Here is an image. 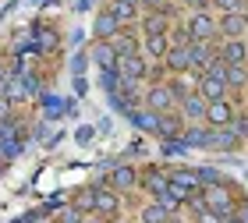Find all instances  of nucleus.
I'll use <instances>...</instances> for the list:
<instances>
[{
    "label": "nucleus",
    "instance_id": "dca6fc26",
    "mask_svg": "<svg viewBox=\"0 0 248 223\" xmlns=\"http://www.w3.org/2000/svg\"><path fill=\"white\" fill-rule=\"evenodd\" d=\"M167 220H170V213H167L160 202H153V206L142 209V223H167Z\"/></svg>",
    "mask_w": 248,
    "mask_h": 223
},
{
    "label": "nucleus",
    "instance_id": "4468645a",
    "mask_svg": "<svg viewBox=\"0 0 248 223\" xmlns=\"http://www.w3.org/2000/svg\"><path fill=\"white\" fill-rule=\"evenodd\" d=\"M117 29H121V21H117L114 15H110V11L96 18V36H99V39H110V36H117Z\"/></svg>",
    "mask_w": 248,
    "mask_h": 223
},
{
    "label": "nucleus",
    "instance_id": "a211bd4d",
    "mask_svg": "<svg viewBox=\"0 0 248 223\" xmlns=\"http://www.w3.org/2000/svg\"><path fill=\"white\" fill-rule=\"evenodd\" d=\"M145 188H149V192L160 198L167 188H170V177H167V174H149V177H145Z\"/></svg>",
    "mask_w": 248,
    "mask_h": 223
},
{
    "label": "nucleus",
    "instance_id": "1a4fd4ad",
    "mask_svg": "<svg viewBox=\"0 0 248 223\" xmlns=\"http://www.w3.org/2000/svg\"><path fill=\"white\" fill-rule=\"evenodd\" d=\"M206 99H202L199 92H188L185 99H181V114L188 117V120H206Z\"/></svg>",
    "mask_w": 248,
    "mask_h": 223
},
{
    "label": "nucleus",
    "instance_id": "9b49d317",
    "mask_svg": "<svg viewBox=\"0 0 248 223\" xmlns=\"http://www.w3.org/2000/svg\"><path fill=\"white\" fill-rule=\"evenodd\" d=\"M191 68H199V71H206L213 60H217V53H213V46L209 43H191Z\"/></svg>",
    "mask_w": 248,
    "mask_h": 223
},
{
    "label": "nucleus",
    "instance_id": "2eb2a0df",
    "mask_svg": "<svg viewBox=\"0 0 248 223\" xmlns=\"http://www.w3.org/2000/svg\"><path fill=\"white\" fill-rule=\"evenodd\" d=\"M96 213L114 216V213H117V195H114V192H96Z\"/></svg>",
    "mask_w": 248,
    "mask_h": 223
},
{
    "label": "nucleus",
    "instance_id": "39448f33",
    "mask_svg": "<svg viewBox=\"0 0 248 223\" xmlns=\"http://www.w3.org/2000/svg\"><path fill=\"white\" fill-rule=\"evenodd\" d=\"M121 78L124 82H139V78H145V60L142 53H128V57H121Z\"/></svg>",
    "mask_w": 248,
    "mask_h": 223
},
{
    "label": "nucleus",
    "instance_id": "b1692460",
    "mask_svg": "<svg viewBox=\"0 0 248 223\" xmlns=\"http://www.w3.org/2000/svg\"><path fill=\"white\" fill-rule=\"evenodd\" d=\"M209 4H217L223 15H241L245 11V0H209Z\"/></svg>",
    "mask_w": 248,
    "mask_h": 223
},
{
    "label": "nucleus",
    "instance_id": "5701e85b",
    "mask_svg": "<svg viewBox=\"0 0 248 223\" xmlns=\"http://www.w3.org/2000/svg\"><path fill=\"white\" fill-rule=\"evenodd\" d=\"M163 29H167L163 15H149V18H145V36H163Z\"/></svg>",
    "mask_w": 248,
    "mask_h": 223
},
{
    "label": "nucleus",
    "instance_id": "6ab92c4d",
    "mask_svg": "<svg viewBox=\"0 0 248 223\" xmlns=\"http://www.w3.org/2000/svg\"><path fill=\"white\" fill-rule=\"evenodd\" d=\"M110 15H114L117 21H131L135 18V4H128V0H114V4H110Z\"/></svg>",
    "mask_w": 248,
    "mask_h": 223
},
{
    "label": "nucleus",
    "instance_id": "6e6552de",
    "mask_svg": "<svg viewBox=\"0 0 248 223\" xmlns=\"http://www.w3.org/2000/svg\"><path fill=\"white\" fill-rule=\"evenodd\" d=\"M191 43H181V46H170L167 50V68L170 71H188L191 68Z\"/></svg>",
    "mask_w": 248,
    "mask_h": 223
},
{
    "label": "nucleus",
    "instance_id": "7c9ffc66",
    "mask_svg": "<svg viewBox=\"0 0 248 223\" xmlns=\"http://www.w3.org/2000/svg\"><path fill=\"white\" fill-rule=\"evenodd\" d=\"M0 82H4V68H0Z\"/></svg>",
    "mask_w": 248,
    "mask_h": 223
},
{
    "label": "nucleus",
    "instance_id": "20e7f679",
    "mask_svg": "<svg viewBox=\"0 0 248 223\" xmlns=\"http://www.w3.org/2000/svg\"><path fill=\"white\" fill-rule=\"evenodd\" d=\"M231 117H234V106L227 103V99H217V103L206 106V120H209L213 128H227Z\"/></svg>",
    "mask_w": 248,
    "mask_h": 223
},
{
    "label": "nucleus",
    "instance_id": "7ed1b4c3",
    "mask_svg": "<svg viewBox=\"0 0 248 223\" xmlns=\"http://www.w3.org/2000/svg\"><path fill=\"white\" fill-rule=\"evenodd\" d=\"M217 57L227 64V68H245V64H248V46H245V39H227V43L220 46Z\"/></svg>",
    "mask_w": 248,
    "mask_h": 223
},
{
    "label": "nucleus",
    "instance_id": "4be33fe9",
    "mask_svg": "<svg viewBox=\"0 0 248 223\" xmlns=\"http://www.w3.org/2000/svg\"><path fill=\"white\" fill-rule=\"evenodd\" d=\"M135 124L145 128V131H156V124H160V114H153V110H139V114H135Z\"/></svg>",
    "mask_w": 248,
    "mask_h": 223
},
{
    "label": "nucleus",
    "instance_id": "412c9836",
    "mask_svg": "<svg viewBox=\"0 0 248 223\" xmlns=\"http://www.w3.org/2000/svg\"><path fill=\"white\" fill-rule=\"evenodd\" d=\"M110 181H114V188H131L135 184V170H131V166H117Z\"/></svg>",
    "mask_w": 248,
    "mask_h": 223
},
{
    "label": "nucleus",
    "instance_id": "bb28decb",
    "mask_svg": "<svg viewBox=\"0 0 248 223\" xmlns=\"http://www.w3.org/2000/svg\"><path fill=\"white\" fill-rule=\"evenodd\" d=\"M185 4H188L191 11H206V7H209V0H185Z\"/></svg>",
    "mask_w": 248,
    "mask_h": 223
},
{
    "label": "nucleus",
    "instance_id": "2f4dec72",
    "mask_svg": "<svg viewBox=\"0 0 248 223\" xmlns=\"http://www.w3.org/2000/svg\"><path fill=\"white\" fill-rule=\"evenodd\" d=\"M245 223H248V209H245Z\"/></svg>",
    "mask_w": 248,
    "mask_h": 223
},
{
    "label": "nucleus",
    "instance_id": "ddd939ff",
    "mask_svg": "<svg viewBox=\"0 0 248 223\" xmlns=\"http://www.w3.org/2000/svg\"><path fill=\"white\" fill-rule=\"evenodd\" d=\"M93 57H96V64H99L103 71H114V68H117V60H121L117 53H114V46H110V43H96Z\"/></svg>",
    "mask_w": 248,
    "mask_h": 223
},
{
    "label": "nucleus",
    "instance_id": "9d476101",
    "mask_svg": "<svg viewBox=\"0 0 248 223\" xmlns=\"http://www.w3.org/2000/svg\"><path fill=\"white\" fill-rule=\"evenodd\" d=\"M223 92H227V85H223L220 78H209V74L199 78V96L206 99V103H217V99H223Z\"/></svg>",
    "mask_w": 248,
    "mask_h": 223
},
{
    "label": "nucleus",
    "instance_id": "c756f323",
    "mask_svg": "<svg viewBox=\"0 0 248 223\" xmlns=\"http://www.w3.org/2000/svg\"><path fill=\"white\" fill-rule=\"evenodd\" d=\"M223 223H245L241 216H223Z\"/></svg>",
    "mask_w": 248,
    "mask_h": 223
},
{
    "label": "nucleus",
    "instance_id": "0eeeda50",
    "mask_svg": "<svg viewBox=\"0 0 248 223\" xmlns=\"http://www.w3.org/2000/svg\"><path fill=\"white\" fill-rule=\"evenodd\" d=\"M245 25H248L245 11H241V15H223V18L217 21V32H223V36H227V39H241Z\"/></svg>",
    "mask_w": 248,
    "mask_h": 223
},
{
    "label": "nucleus",
    "instance_id": "f3484780",
    "mask_svg": "<svg viewBox=\"0 0 248 223\" xmlns=\"http://www.w3.org/2000/svg\"><path fill=\"white\" fill-rule=\"evenodd\" d=\"M167 36H145V53L149 57H167Z\"/></svg>",
    "mask_w": 248,
    "mask_h": 223
},
{
    "label": "nucleus",
    "instance_id": "cd10ccee",
    "mask_svg": "<svg viewBox=\"0 0 248 223\" xmlns=\"http://www.w3.org/2000/svg\"><path fill=\"white\" fill-rule=\"evenodd\" d=\"M139 4H145V7H153V11H160V7L167 4V0H139Z\"/></svg>",
    "mask_w": 248,
    "mask_h": 223
},
{
    "label": "nucleus",
    "instance_id": "473e14b6",
    "mask_svg": "<svg viewBox=\"0 0 248 223\" xmlns=\"http://www.w3.org/2000/svg\"><path fill=\"white\" fill-rule=\"evenodd\" d=\"M96 223H99V220H96Z\"/></svg>",
    "mask_w": 248,
    "mask_h": 223
},
{
    "label": "nucleus",
    "instance_id": "423d86ee",
    "mask_svg": "<svg viewBox=\"0 0 248 223\" xmlns=\"http://www.w3.org/2000/svg\"><path fill=\"white\" fill-rule=\"evenodd\" d=\"M202 198H206V209L217 216H231V195L223 192V188H213V192H202Z\"/></svg>",
    "mask_w": 248,
    "mask_h": 223
},
{
    "label": "nucleus",
    "instance_id": "f8f14e48",
    "mask_svg": "<svg viewBox=\"0 0 248 223\" xmlns=\"http://www.w3.org/2000/svg\"><path fill=\"white\" fill-rule=\"evenodd\" d=\"M209 146L213 149H234V146H238V131H231V124L209 131Z\"/></svg>",
    "mask_w": 248,
    "mask_h": 223
},
{
    "label": "nucleus",
    "instance_id": "f257e3e1",
    "mask_svg": "<svg viewBox=\"0 0 248 223\" xmlns=\"http://www.w3.org/2000/svg\"><path fill=\"white\" fill-rule=\"evenodd\" d=\"M213 36H217V21H213L206 11H195L188 21V39L191 43H209Z\"/></svg>",
    "mask_w": 248,
    "mask_h": 223
},
{
    "label": "nucleus",
    "instance_id": "f03ea898",
    "mask_svg": "<svg viewBox=\"0 0 248 223\" xmlns=\"http://www.w3.org/2000/svg\"><path fill=\"white\" fill-rule=\"evenodd\" d=\"M177 103V96L170 92V85H153L149 92H145V106L153 110V114H170Z\"/></svg>",
    "mask_w": 248,
    "mask_h": 223
},
{
    "label": "nucleus",
    "instance_id": "aec40b11",
    "mask_svg": "<svg viewBox=\"0 0 248 223\" xmlns=\"http://www.w3.org/2000/svg\"><path fill=\"white\" fill-rule=\"evenodd\" d=\"M156 131H160V135H167V138H174L177 131H181V124H177V117L160 114V124H156Z\"/></svg>",
    "mask_w": 248,
    "mask_h": 223
},
{
    "label": "nucleus",
    "instance_id": "393cba45",
    "mask_svg": "<svg viewBox=\"0 0 248 223\" xmlns=\"http://www.w3.org/2000/svg\"><path fill=\"white\" fill-rule=\"evenodd\" d=\"M188 146H209V131L191 128V131H188Z\"/></svg>",
    "mask_w": 248,
    "mask_h": 223
},
{
    "label": "nucleus",
    "instance_id": "a878e982",
    "mask_svg": "<svg viewBox=\"0 0 248 223\" xmlns=\"http://www.w3.org/2000/svg\"><path fill=\"white\" fill-rule=\"evenodd\" d=\"M223 85H245V68H227V74H223Z\"/></svg>",
    "mask_w": 248,
    "mask_h": 223
},
{
    "label": "nucleus",
    "instance_id": "c85d7f7f",
    "mask_svg": "<svg viewBox=\"0 0 248 223\" xmlns=\"http://www.w3.org/2000/svg\"><path fill=\"white\" fill-rule=\"evenodd\" d=\"M4 120H7V103L0 99V124H4Z\"/></svg>",
    "mask_w": 248,
    "mask_h": 223
}]
</instances>
